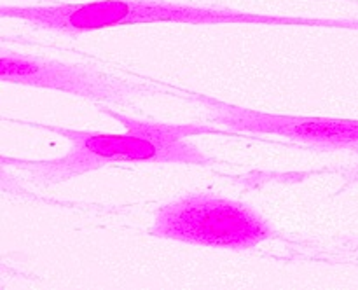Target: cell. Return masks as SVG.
I'll return each mask as SVG.
<instances>
[{"label":"cell","instance_id":"cell-1","mask_svg":"<svg viewBox=\"0 0 358 290\" xmlns=\"http://www.w3.org/2000/svg\"><path fill=\"white\" fill-rule=\"evenodd\" d=\"M101 112L114 117L124 126V133H100L87 129L49 126L44 122L23 124L56 133L70 142L66 154L52 159H14L2 157L3 166L20 171L24 180L35 185H55L69 182L79 175L100 170L115 163L143 164H184V166L208 168L217 164V157L203 152L192 136L206 133H224L217 126L177 124V122L135 119L119 114L108 107Z\"/></svg>","mask_w":358,"mask_h":290},{"label":"cell","instance_id":"cell-2","mask_svg":"<svg viewBox=\"0 0 358 290\" xmlns=\"http://www.w3.org/2000/svg\"><path fill=\"white\" fill-rule=\"evenodd\" d=\"M0 16L20 20L34 28L65 35L90 34L105 28L133 24H261V27H306L358 30L353 17L278 16L231 7L192 6L170 0H93L52 6H2Z\"/></svg>","mask_w":358,"mask_h":290},{"label":"cell","instance_id":"cell-5","mask_svg":"<svg viewBox=\"0 0 358 290\" xmlns=\"http://www.w3.org/2000/svg\"><path fill=\"white\" fill-rule=\"evenodd\" d=\"M192 98L206 108V121L224 126L226 131L283 136L318 150H350L358 154V119L269 114L205 94L192 93ZM352 178L358 180V170L353 171Z\"/></svg>","mask_w":358,"mask_h":290},{"label":"cell","instance_id":"cell-4","mask_svg":"<svg viewBox=\"0 0 358 290\" xmlns=\"http://www.w3.org/2000/svg\"><path fill=\"white\" fill-rule=\"evenodd\" d=\"M0 79L9 84L62 91L94 101L100 107H124L138 98L159 93V87L154 84L135 82L86 65L65 63L44 56L17 55L13 51H2Z\"/></svg>","mask_w":358,"mask_h":290},{"label":"cell","instance_id":"cell-3","mask_svg":"<svg viewBox=\"0 0 358 290\" xmlns=\"http://www.w3.org/2000/svg\"><path fill=\"white\" fill-rule=\"evenodd\" d=\"M147 233L159 240L231 252L252 250L278 234L254 206L198 191L161 205Z\"/></svg>","mask_w":358,"mask_h":290}]
</instances>
